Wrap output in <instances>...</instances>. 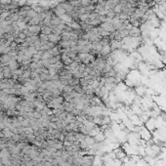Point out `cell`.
Instances as JSON below:
<instances>
[{
	"label": "cell",
	"instance_id": "obj_2",
	"mask_svg": "<svg viewBox=\"0 0 166 166\" xmlns=\"http://www.w3.org/2000/svg\"><path fill=\"white\" fill-rule=\"evenodd\" d=\"M48 39H49V41L55 43V44H59V42L62 40L61 35H57V34H55V33L49 34V35H48Z\"/></svg>",
	"mask_w": 166,
	"mask_h": 166
},
{
	"label": "cell",
	"instance_id": "obj_12",
	"mask_svg": "<svg viewBox=\"0 0 166 166\" xmlns=\"http://www.w3.org/2000/svg\"><path fill=\"white\" fill-rule=\"evenodd\" d=\"M28 51H29V52H30L32 55H35V54L38 52V50L36 49V48H35L33 45H31V46H28Z\"/></svg>",
	"mask_w": 166,
	"mask_h": 166
},
{
	"label": "cell",
	"instance_id": "obj_17",
	"mask_svg": "<svg viewBox=\"0 0 166 166\" xmlns=\"http://www.w3.org/2000/svg\"><path fill=\"white\" fill-rule=\"evenodd\" d=\"M2 12H3V10H2V9H0V14H1Z\"/></svg>",
	"mask_w": 166,
	"mask_h": 166
},
{
	"label": "cell",
	"instance_id": "obj_10",
	"mask_svg": "<svg viewBox=\"0 0 166 166\" xmlns=\"http://www.w3.org/2000/svg\"><path fill=\"white\" fill-rule=\"evenodd\" d=\"M33 46H34L36 49L39 51V50H40V48H41V46H42V43H41V41L38 39V40H36V41L33 43Z\"/></svg>",
	"mask_w": 166,
	"mask_h": 166
},
{
	"label": "cell",
	"instance_id": "obj_15",
	"mask_svg": "<svg viewBox=\"0 0 166 166\" xmlns=\"http://www.w3.org/2000/svg\"><path fill=\"white\" fill-rule=\"evenodd\" d=\"M33 116L35 117V118H40L41 117V114H40V111H37V112H34V114Z\"/></svg>",
	"mask_w": 166,
	"mask_h": 166
},
{
	"label": "cell",
	"instance_id": "obj_13",
	"mask_svg": "<svg viewBox=\"0 0 166 166\" xmlns=\"http://www.w3.org/2000/svg\"><path fill=\"white\" fill-rule=\"evenodd\" d=\"M22 125L25 126V127L29 126V125H30V120H29V119H26V120H24V121L22 122Z\"/></svg>",
	"mask_w": 166,
	"mask_h": 166
},
{
	"label": "cell",
	"instance_id": "obj_7",
	"mask_svg": "<svg viewBox=\"0 0 166 166\" xmlns=\"http://www.w3.org/2000/svg\"><path fill=\"white\" fill-rule=\"evenodd\" d=\"M11 15L10 11H3L1 14H0V20L1 21H5L6 19H8Z\"/></svg>",
	"mask_w": 166,
	"mask_h": 166
},
{
	"label": "cell",
	"instance_id": "obj_3",
	"mask_svg": "<svg viewBox=\"0 0 166 166\" xmlns=\"http://www.w3.org/2000/svg\"><path fill=\"white\" fill-rule=\"evenodd\" d=\"M29 32L32 33V34H39L41 32V27L40 26H28V27Z\"/></svg>",
	"mask_w": 166,
	"mask_h": 166
},
{
	"label": "cell",
	"instance_id": "obj_5",
	"mask_svg": "<svg viewBox=\"0 0 166 166\" xmlns=\"http://www.w3.org/2000/svg\"><path fill=\"white\" fill-rule=\"evenodd\" d=\"M38 36H39V40L41 41V43H42V45L43 44H46L48 41H49V39H48V35H46V34H44V33H39L38 34Z\"/></svg>",
	"mask_w": 166,
	"mask_h": 166
},
{
	"label": "cell",
	"instance_id": "obj_14",
	"mask_svg": "<svg viewBox=\"0 0 166 166\" xmlns=\"http://www.w3.org/2000/svg\"><path fill=\"white\" fill-rule=\"evenodd\" d=\"M16 37H19V38H21V39H24V40H26V38H27L28 36H27V35H26V34H25L24 32H22V31H21V32L17 35Z\"/></svg>",
	"mask_w": 166,
	"mask_h": 166
},
{
	"label": "cell",
	"instance_id": "obj_11",
	"mask_svg": "<svg viewBox=\"0 0 166 166\" xmlns=\"http://www.w3.org/2000/svg\"><path fill=\"white\" fill-rule=\"evenodd\" d=\"M116 14L114 13V11L113 10H110V11H108V14H107V17L108 18H110V19H113V18H115Z\"/></svg>",
	"mask_w": 166,
	"mask_h": 166
},
{
	"label": "cell",
	"instance_id": "obj_6",
	"mask_svg": "<svg viewBox=\"0 0 166 166\" xmlns=\"http://www.w3.org/2000/svg\"><path fill=\"white\" fill-rule=\"evenodd\" d=\"M48 61H49L50 65H55L56 63H58V62L61 61V55H60V56H54V57H51L50 59H48Z\"/></svg>",
	"mask_w": 166,
	"mask_h": 166
},
{
	"label": "cell",
	"instance_id": "obj_18",
	"mask_svg": "<svg viewBox=\"0 0 166 166\" xmlns=\"http://www.w3.org/2000/svg\"><path fill=\"white\" fill-rule=\"evenodd\" d=\"M0 111H1V107H0Z\"/></svg>",
	"mask_w": 166,
	"mask_h": 166
},
{
	"label": "cell",
	"instance_id": "obj_4",
	"mask_svg": "<svg viewBox=\"0 0 166 166\" xmlns=\"http://www.w3.org/2000/svg\"><path fill=\"white\" fill-rule=\"evenodd\" d=\"M41 33H44V34H46V35H49L51 33H53V28H52L51 27H45V26H43V27H41Z\"/></svg>",
	"mask_w": 166,
	"mask_h": 166
},
{
	"label": "cell",
	"instance_id": "obj_9",
	"mask_svg": "<svg viewBox=\"0 0 166 166\" xmlns=\"http://www.w3.org/2000/svg\"><path fill=\"white\" fill-rule=\"evenodd\" d=\"M85 11L86 13H92V12H95V5H92V4H89L85 7Z\"/></svg>",
	"mask_w": 166,
	"mask_h": 166
},
{
	"label": "cell",
	"instance_id": "obj_1",
	"mask_svg": "<svg viewBox=\"0 0 166 166\" xmlns=\"http://www.w3.org/2000/svg\"><path fill=\"white\" fill-rule=\"evenodd\" d=\"M12 57L9 54H2L0 56V65L2 66H9V63L11 62Z\"/></svg>",
	"mask_w": 166,
	"mask_h": 166
},
{
	"label": "cell",
	"instance_id": "obj_8",
	"mask_svg": "<svg viewBox=\"0 0 166 166\" xmlns=\"http://www.w3.org/2000/svg\"><path fill=\"white\" fill-rule=\"evenodd\" d=\"M37 15H38V14H37L34 10H32V9H30V10H28V11L27 12V17L29 18V19L35 18V17H37Z\"/></svg>",
	"mask_w": 166,
	"mask_h": 166
},
{
	"label": "cell",
	"instance_id": "obj_16",
	"mask_svg": "<svg viewBox=\"0 0 166 166\" xmlns=\"http://www.w3.org/2000/svg\"><path fill=\"white\" fill-rule=\"evenodd\" d=\"M3 128H4V125L2 123H0V129H3Z\"/></svg>",
	"mask_w": 166,
	"mask_h": 166
}]
</instances>
